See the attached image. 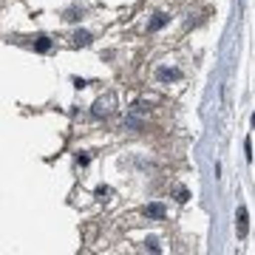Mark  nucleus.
I'll return each instance as SVG.
<instances>
[{"instance_id": "4", "label": "nucleus", "mask_w": 255, "mask_h": 255, "mask_svg": "<svg viewBox=\"0 0 255 255\" xmlns=\"http://www.w3.org/2000/svg\"><path fill=\"white\" fill-rule=\"evenodd\" d=\"M145 216L147 218H156V221H159V218H165V207L159 204V201H153V204L145 207Z\"/></svg>"}, {"instance_id": "9", "label": "nucleus", "mask_w": 255, "mask_h": 255, "mask_svg": "<svg viewBox=\"0 0 255 255\" xmlns=\"http://www.w3.org/2000/svg\"><path fill=\"white\" fill-rule=\"evenodd\" d=\"M253 128H255V114H253Z\"/></svg>"}, {"instance_id": "3", "label": "nucleus", "mask_w": 255, "mask_h": 255, "mask_svg": "<svg viewBox=\"0 0 255 255\" xmlns=\"http://www.w3.org/2000/svg\"><path fill=\"white\" fill-rule=\"evenodd\" d=\"M167 14H162V11H159V14H153V20H150V23H147V31H159V29H165L167 26Z\"/></svg>"}, {"instance_id": "6", "label": "nucleus", "mask_w": 255, "mask_h": 255, "mask_svg": "<svg viewBox=\"0 0 255 255\" xmlns=\"http://www.w3.org/2000/svg\"><path fill=\"white\" fill-rule=\"evenodd\" d=\"M74 43H77V46H88L91 34H88V31H77V34H74Z\"/></svg>"}, {"instance_id": "5", "label": "nucleus", "mask_w": 255, "mask_h": 255, "mask_svg": "<svg viewBox=\"0 0 255 255\" xmlns=\"http://www.w3.org/2000/svg\"><path fill=\"white\" fill-rule=\"evenodd\" d=\"M34 49H37L40 54H46V51H51V40L49 37H37L34 40Z\"/></svg>"}, {"instance_id": "1", "label": "nucleus", "mask_w": 255, "mask_h": 255, "mask_svg": "<svg viewBox=\"0 0 255 255\" xmlns=\"http://www.w3.org/2000/svg\"><path fill=\"white\" fill-rule=\"evenodd\" d=\"M156 79L159 82H176V79H182V71L170 68V65H162V68L156 71Z\"/></svg>"}, {"instance_id": "8", "label": "nucleus", "mask_w": 255, "mask_h": 255, "mask_svg": "<svg viewBox=\"0 0 255 255\" xmlns=\"http://www.w3.org/2000/svg\"><path fill=\"white\" fill-rule=\"evenodd\" d=\"M176 196H179V201H187V198H190V193H187L185 187H179V193H176Z\"/></svg>"}, {"instance_id": "7", "label": "nucleus", "mask_w": 255, "mask_h": 255, "mask_svg": "<svg viewBox=\"0 0 255 255\" xmlns=\"http://www.w3.org/2000/svg\"><path fill=\"white\" fill-rule=\"evenodd\" d=\"M147 247H150L153 253H162V247H159V241H156V238H147Z\"/></svg>"}, {"instance_id": "2", "label": "nucleus", "mask_w": 255, "mask_h": 255, "mask_svg": "<svg viewBox=\"0 0 255 255\" xmlns=\"http://www.w3.org/2000/svg\"><path fill=\"white\" fill-rule=\"evenodd\" d=\"M236 233H238V238L247 236V207H238V213H236Z\"/></svg>"}]
</instances>
